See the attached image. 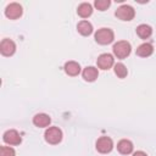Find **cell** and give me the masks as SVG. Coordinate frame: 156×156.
<instances>
[{"label":"cell","mask_w":156,"mask_h":156,"mask_svg":"<svg viewBox=\"0 0 156 156\" xmlns=\"http://www.w3.org/2000/svg\"><path fill=\"white\" fill-rule=\"evenodd\" d=\"M133 156H147V155L144 151H136V152L133 154Z\"/></svg>","instance_id":"obj_21"},{"label":"cell","mask_w":156,"mask_h":156,"mask_svg":"<svg viewBox=\"0 0 156 156\" xmlns=\"http://www.w3.org/2000/svg\"><path fill=\"white\" fill-rule=\"evenodd\" d=\"M98 67L101 69H108L113 66V57L110 54H101L96 60Z\"/></svg>","instance_id":"obj_8"},{"label":"cell","mask_w":156,"mask_h":156,"mask_svg":"<svg viewBox=\"0 0 156 156\" xmlns=\"http://www.w3.org/2000/svg\"><path fill=\"white\" fill-rule=\"evenodd\" d=\"M2 139L6 144L9 145H20L21 141H22V138L21 135L18 134L17 130L15 129H10V130H6L2 135Z\"/></svg>","instance_id":"obj_7"},{"label":"cell","mask_w":156,"mask_h":156,"mask_svg":"<svg viewBox=\"0 0 156 156\" xmlns=\"http://www.w3.org/2000/svg\"><path fill=\"white\" fill-rule=\"evenodd\" d=\"M113 147V141L108 136H101L96 141V150L101 154H107L112 150Z\"/></svg>","instance_id":"obj_5"},{"label":"cell","mask_w":156,"mask_h":156,"mask_svg":"<svg viewBox=\"0 0 156 156\" xmlns=\"http://www.w3.org/2000/svg\"><path fill=\"white\" fill-rule=\"evenodd\" d=\"M77 13H78L80 17L87 18V17H89V16L93 13V7H91V5L88 4V2H83V4H80V5L78 6Z\"/></svg>","instance_id":"obj_16"},{"label":"cell","mask_w":156,"mask_h":156,"mask_svg":"<svg viewBox=\"0 0 156 156\" xmlns=\"http://www.w3.org/2000/svg\"><path fill=\"white\" fill-rule=\"evenodd\" d=\"M51 122V118L46 113H38L33 117V123L34 126L41 128V127H48Z\"/></svg>","instance_id":"obj_10"},{"label":"cell","mask_w":156,"mask_h":156,"mask_svg":"<svg viewBox=\"0 0 156 156\" xmlns=\"http://www.w3.org/2000/svg\"><path fill=\"white\" fill-rule=\"evenodd\" d=\"M0 51L4 56H11L16 51V44L11 39H4L0 44Z\"/></svg>","instance_id":"obj_9"},{"label":"cell","mask_w":156,"mask_h":156,"mask_svg":"<svg viewBox=\"0 0 156 156\" xmlns=\"http://www.w3.org/2000/svg\"><path fill=\"white\" fill-rule=\"evenodd\" d=\"M16 152L10 146H1L0 147V156H15Z\"/></svg>","instance_id":"obj_20"},{"label":"cell","mask_w":156,"mask_h":156,"mask_svg":"<svg viewBox=\"0 0 156 156\" xmlns=\"http://www.w3.org/2000/svg\"><path fill=\"white\" fill-rule=\"evenodd\" d=\"M112 50H113V54L117 56V58H126L127 56H129L132 48H130V44L128 41L121 40L113 45Z\"/></svg>","instance_id":"obj_2"},{"label":"cell","mask_w":156,"mask_h":156,"mask_svg":"<svg viewBox=\"0 0 156 156\" xmlns=\"http://www.w3.org/2000/svg\"><path fill=\"white\" fill-rule=\"evenodd\" d=\"M154 52V48L150 43H144L136 48V55L140 57H147Z\"/></svg>","instance_id":"obj_14"},{"label":"cell","mask_w":156,"mask_h":156,"mask_svg":"<svg viewBox=\"0 0 156 156\" xmlns=\"http://www.w3.org/2000/svg\"><path fill=\"white\" fill-rule=\"evenodd\" d=\"M94 5H95V7H96L98 10L105 11V10L111 5V1H110V0H96V1L94 2Z\"/></svg>","instance_id":"obj_19"},{"label":"cell","mask_w":156,"mask_h":156,"mask_svg":"<svg viewBox=\"0 0 156 156\" xmlns=\"http://www.w3.org/2000/svg\"><path fill=\"white\" fill-rule=\"evenodd\" d=\"M117 150L122 154V155H128L133 151V144L130 140H127V139H122L118 141L117 144Z\"/></svg>","instance_id":"obj_13"},{"label":"cell","mask_w":156,"mask_h":156,"mask_svg":"<svg viewBox=\"0 0 156 156\" xmlns=\"http://www.w3.org/2000/svg\"><path fill=\"white\" fill-rule=\"evenodd\" d=\"M115 73L117 74V77L119 78H124L127 74H128V71H127V67L123 65V63H116L115 65Z\"/></svg>","instance_id":"obj_18"},{"label":"cell","mask_w":156,"mask_h":156,"mask_svg":"<svg viewBox=\"0 0 156 156\" xmlns=\"http://www.w3.org/2000/svg\"><path fill=\"white\" fill-rule=\"evenodd\" d=\"M77 29H78V32L82 35H85V37L87 35H90L93 33V26L88 21H80L78 23V26H77Z\"/></svg>","instance_id":"obj_15"},{"label":"cell","mask_w":156,"mask_h":156,"mask_svg":"<svg viewBox=\"0 0 156 156\" xmlns=\"http://www.w3.org/2000/svg\"><path fill=\"white\" fill-rule=\"evenodd\" d=\"M45 140L49 143V144H58L62 139V132L58 127H49L46 130H45Z\"/></svg>","instance_id":"obj_3"},{"label":"cell","mask_w":156,"mask_h":156,"mask_svg":"<svg viewBox=\"0 0 156 156\" xmlns=\"http://www.w3.org/2000/svg\"><path fill=\"white\" fill-rule=\"evenodd\" d=\"M65 72L68 74V76H78L79 72H80V66L78 62L76 61H68L65 63Z\"/></svg>","instance_id":"obj_11"},{"label":"cell","mask_w":156,"mask_h":156,"mask_svg":"<svg viewBox=\"0 0 156 156\" xmlns=\"http://www.w3.org/2000/svg\"><path fill=\"white\" fill-rule=\"evenodd\" d=\"M115 34L110 28H100L95 33V40L101 45H107L113 41Z\"/></svg>","instance_id":"obj_1"},{"label":"cell","mask_w":156,"mask_h":156,"mask_svg":"<svg viewBox=\"0 0 156 156\" xmlns=\"http://www.w3.org/2000/svg\"><path fill=\"white\" fill-rule=\"evenodd\" d=\"M22 6L17 2H12L10 5L6 6L5 9V15L7 18L10 20H16V18H20L22 16Z\"/></svg>","instance_id":"obj_6"},{"label":"cell","mask_w":156,"mask_h":156,"mask_svg":"<svg viewBox=\"0 0 156 156\" xmlns=\"http://www.w3.org/2000/svg\"><path fill=\"white\" fill-rule=\"evenodd\" d=\"M82 76L84 78V80H87V82H94L98 78L99 72H98V68H95L93 66H89V67H85L83 69Z\"/></svg>","instance_id":"obj_12"},{"label":"cell","mask_w":156,"mask_h":156,"mask_svg":"<svg viewBox=\"0 0 156 156\" xmlns=\"http://www.w3.org/2000/svg\"><path fill=\"white\" fill-rule=\"evenodd\" d=\"M115 15H116V17H118V18L122 20V21H130V20L134 18L135 11H134V9H133L132 6H129V5H122V6H119V7L116 10Z\"/></svg>","instance_id":"obj_4"},{"label":"cell","mask_w":156,"mask_h":156,"mask_svg":"<svg viewBox=\"0 0 156 156\" xmlns=\"http://www.w3.org/2000/svg\"><path fill=\"white\" fill-rule=\"evenodd\" d=\"M136 34L141 39H147L152 34V28L147 24H140V26L136 27Z\"/></svg>","instance_id":"obj_17"}]
</instances>
